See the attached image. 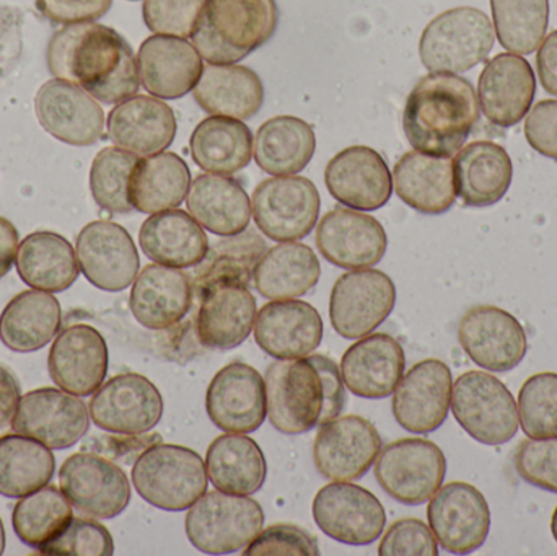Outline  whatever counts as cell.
<instances>
[{"mask_svg": "<svg viewBox=\"0 0 557 556\" xmlns=\"http://www.w3.org/2000/svg\"><path fill=\"white\" fill-rule=\"evenodd\" d=\"M46 58L55 78L78 85L101 103L117 104L139 91L133 48L116 29L101 23H74L58 29Z\"/></svg>", "mask_w": 557, "mask_h": 556, "instance_id": "obj_1", "label": "cell"}, {"mask_svg": "<svg viewBox=\"0 0 557 556\" xmlns=\"http://www.w3.org/2000/svg\"><path fill=\"white\" fill-rule=\"evenodd\" d=\"M268 418L284 434H301L339 417L346 405L341 369L323 355L277 359L267 372Z\"/></svg>", "mask_w": 557, "mask_h": 556, "instance_id": "obj_2", "label": "cell"}, {"mask_svg": "<svg viewBox=\"0 0 557 556\" xmlns=\"http://www.w3.org/2000/svg\"><path fill=\"white\" fill-rule=\"evenodd\" d=\"M480 121V101L471 82L457 74L432 72L406 100L403 127L419 152L450 157L463 147Z\"/></svg>", "mask_w": 557, "mask_h": 556, "instance_id": "obj_3", "label": "cell"}, {"mask_svg": "<svg viewBox=\"0 0 557 556\" xmlns=\"http://www.w3.org/2000/svg\"><path fill=\"white\" fill-rule=\"evenodd\" d=\"M277 25L276 0H206L191 42L208 64H235L267 45Z\"/></svg>", "mask_w": 557, "mask_h": 556, "instance_id": "obj_4", "label": "cell"}, {"mask_svg": "<svg viewBox=\"0 0 557 556\" xmlns=\"http://www.w3.org/2000/svg\"><path fill=\"white\" fill-rule=\"evenodd\" d=\"M208 472L201 456L176 444H157L140 454L133 483L140 498L162 511L191 508L208 492Z\"/></svg>", "mask_w": 557, "mask_h": 556, "instance_id": "obj_5", "label": "cell"}, {"mask_svg": "<svg viewBox=\"0 0 557 556\" xmlns=\"http://www.w3.org/2000/svg\"><path fill=\"white\" fill-rule=\"evenodd\" d=\"M494 48V26L483 10L457 7L435 16L419 41L428 71L461 74L486 61Z\"/></svg>", "mask_w": 557, "mask_h": 556, "instance_id": "obj_6", "label": "cell"}, {"mask_svg": "<svg viewBox=\"0 0 557 556\" xmlns=\"http://www.w3.org/2000/svg\"><path fill=\"white\" fill-rule=\"evenodd\" d=\"M264 526L260 503L245 495L205 493L186 515V535L196 551L228 555L247 547Z\"/></svg>", "mask_w": 557, "mask_h": 556, "instance_id": "obj_7", "label": "cell"}, {"mask_svg": "<svg viewBox=\"0 0 557 556\" xmlns=\"http://www.w3.org/2000/svg\"><path fill=\"white\" fill-rule=\"evenodd\" d=\"M450 408L458 424L484 446H503L519 431L516 398L487 372L461 374L451 387Z\"/></svg>", "mask_w": 557, "mask_h": 556, "instance_id": "obj_8", "label": "cell"}, {"mask_svg": "<svg viewBox=\"0 0 557 556\" xmlns=\"http://www.w3.org/2000/svg\"><path fill=\"white\" fill-rule=\"evenodd\" d=\"M447 460L437 444L406 437L380 449L375 479L386 495L406 506L428 503L441 489Z\"/></svg>", "mask_w": 557, "mask_h": 556, "instance_id": "obj_9", "label": "cell"}, {"mask_svg": "<svg viewBox=\"0 0 557 556\" xmlns=\"http://www.w3.org/2000/svg\"><path fill=\"white\" fill-rule=\"evenodd\" d=\"M320 193L304 176H274L257 186L251 212L258 228L274 242L307 237L320 215Z\"/></svg>", "mask_w": 557, "mask_h": 556, "instance_id": "obj_10", "label": "cell"}, {"mask_svg": "<svg viewBox=\"0 0 557 556\" xmlns=\"http://www.w3.org/2000/svg\"><path fill=\"white\" fill-rule=\"evenodd\" d=\"M395 304L396 287L388 274L370 268L349 271L331 291V325L343 338H363L388 319Z\"/></svg>", "mask_w": 557, "mask_h": 556, "instance_id": "obj_11", "label": "cell"}, {"mask_svg": "<svg viewBox=\"0 0 557 556\" xmlns=\"http://www.w3.org/2000/svg\"><path fill=\"white\" fill-rule=\"evenodd\" d=\"M429 528L444 551L468 555L483 547L491 531V509L476 486L451 482L441 486L428 508Z\"/></svg>", "mask_w": 557, "mask_h": 556, "instance_id": "obj_12", "label": "cell"}, {"mask_svg": "<svg viewBox=\"0 0 557 556\" xmlns=\"http://www.w3.org/2000/svg\"><path fill=\"white\" fill-rule=\"evenodd\" d=\"M313 519L323 534L341 544H373L386 526L385 509L373 493L354 483L323 486L313 499Z\"/></svg>", "mask_w": 557, "mask_h": 556, "instance_id": "obj_13", "label": "cell"}, {"mask_svg": "<svg viewBox=\"0 0 557 556\" xmlns=\"http://www.w3.org/2000/svg\"><path fill=\"white\" fill-rule=\"evenodd\" d=\"M163 417L159 388L140 374L114 375L90 400V418L100 430L120 436L149 433Z\"/></svg>", "mask_w": 557, "mask_h": 556, "instance_id": "obj_14", "label": "cell"}, {"mask_svg": "<svg viewBox=\"0 0 557 556\" xmlns=\"http://www.w3.org/2000/svg\"><path fill=\"white\" fill-rule=\"evenodd\" d=\"M61 492L82 515L113 519L131 503V483L124 470L97 454L67 457L59 470Z\"/></svg>", "mask_w": 557, "mask_h": 556, "instance_id": "obj_15", "label": "cell"}, {"mask_svg": "<svg viewBox=\"0 0 557 556\" xmlns=\"http://www.w3.org/2000/svg\"><path fill=\"white\" fill-rule=\"evenodd\" d=\"M12 430L39 441L49 449L75 446L90 427L87 407L77 395L58 388H38L20 398Z\"/></svg>", "mask_w": 557, "mask_h": 556, "instance_id": "obj_16", "label": "cell"}, {"mask_svg": "<svg viewBox=\"0 0 557 556\" xmlns=\"http://www.w3.org/2000/svg\"><path fill=\"white\" fill-rule=\"evenodd\" d=\"M382 449L379 431L366 418L349 415L321 424L313 444L314 467L324 479H362Z\"/></svg>", "mask_w": 557, "mask_h": 556, "instance_id": "obj_17", "label": "cell"}, {"mask_svg": "<svg viewBox=\"0 0 557 556\" xmlns=\"http://www.w3.org/2000/svg\"><path fill=\"white\" fill-rule=\"evenodd\" d=\"M78 267L88 283L107 293L127 289L139 274V254L129 232L111 221H94L75 242Z\"/></svg>", "mask_w": 557, "mask_h": 556, "instance_id": "obj_18", "label": "cell"}, {"mask_svg": "<svg viewBox=\"0 0 557 556\" xmlns=\"http://www.w3.org/2000/svg\"><path fill=\"white\" fill-rule=\"evenodd\" d=\"M458 342L474 365L493 372L512 371L529 349L522 323L496 306L468 310L458 325Z\"/></svg>", "mask_w": 557, "mask_h": 556, "instance_id": "obj_19", "label": "cell"}, {"mask_svg": "<svg viewBox=\"0 0 557 556\" xmlns=\"http://www.w3.org/2000/svg\"><path fill=\"white\" fill-rule=\"evenodd\" d=\"M35 113L46 133L75 147L97 144L104 133L103 108L88 91L61 78L45 82L36 91Z\"/></svg>", "mask_w": 557, "mask_h": 556, "instance_id": "obj_20", "label": "cell"}, {"mask_svg": "<svg viewBox=\"0 0 557 556\" xmlns=\"http://www.w3.org/2000/svg\"><path fill=\"white\" fill-rule=\"evenodd\" d=\"M206 410L212 423L225 433H253L267 420V382L251 366L232 362L209 384Z\"/></svg>", "mask_w": 557, "mask_h": 556, "instance_id": "obj_21", "label": "cell"}, {"mask_svg": "<svg viewBox=\"0 0 557 556\" xmlns=\"http://www.w3.org/2000/svg\"><path fill=\"white\" fill-rule=\"evenodd\" d=\"M454 379L445 362L425 359L412 366L393 392V417L409 433L429 434L445 423Z\"/></svg>", "mask_w": 557, "mask_h": 556, "instance_id": "obj_22", "label": "cell"}, {"mask_svg": "<svg viewBox=\"0 0 557 556\" xmlns=\"http://www.w3.org/2000/svg\"><path fill=\"white\" fill-rule=\"evenodd\" d=\"M317 247L334 267L366 270L375 267L386 254L385 228L372 215L337 206L317 228Z\"/></svg>", "mask_w": 557, "mask_h": 556, "instance_id": "obj_23", "label": "cell"}, {"mask_svg": "<svg viewBox=\"0 0 557 556\" xmlns=\"http://www.w3.org/2000/svg\"><path fill=\"white\" fill-rule=\"evenodd\" d=\"M327 191L356 211H376L392 198L393 176L385 159L367 146H352L334 156L324 172Z\"/></svg>", "mask_w": 557, "mask_h": 556, "instance_id": "obj_24", "label": "cell"}, {"mask_svg": "<svg viewBox=\"0 0 557 556\" xmlns=\"http://www.w3.org/2000/svg\"><path fill=\"white\" fill-rule=\"evenodd\" d=\"M48 369L62 391L90 397L107 378L108 346L103 335L84 323L62 330L49 351Z\"/></svg>", "mask_w": 557, "mask_h": 556, "instance_id": "obj_25", "label": "cell"}, {"mask_svg": "<svg viewBox=\"0 0 557 556\" xmlns=\"http://www.w3.org/2000/svg\"><path fill=\"white\" fill-rule=\"evenodd\" d=\"M205 59L188 39L153 35L140 45L137 67L143 87L160 100H176L195 90Z\"/></svg>", "mask_w": 557, "mask_h": 556, "instance_id": "obj_26", "label": "cell"}, {"mask_svg": "<svg viewBox=\"0 0 557 556\" xmlns=\"http://www.w3.org/2000/svg\"><path fill=\"white\" fill-rule=\"evenodd\" d=\"M536 77L523 55L500 52L494 55L478 82V101L484 116L499 127L516 126L532 108Z\"/></svg>", "mask_w": 557, "mask_h": 556, "instance_id": "obj_27", "label": "cell"}, {"mask_svg": "<svg viewBox=\"0 0 557 556\" xmlns=\"http://www.w3.org/2000/svg\"><path fill=\"white\" fill-rule=\"evenodd\" d=\"M255 339L273 358H307L321 345L323 320L304 300H273L258 312Z\"/></svg>", "mask_w": 557, "mask_h": 556, "instance_id": "obj_28", "label": "cell"}, {"mask_svg": "<svg viewBox=\"0 0 557 556\" xmlns=\"http://www.w3.org/2000/svg\"><path fill=\"white\" fill-rule=\"evenodd\" d=\"M405 368V349L385 333H373L354 343L344 353L339 366L341 378L349 392L370 400L389 397Z\"/></svg>", "mask_w": 557, "mask_h": 556, "instance_id": "obj_29", "label": "cell"}, {"mask_svg": "<svg viewBox=\"0 0 557 556\" xmlns=\"http://www.w3.org/2000/svg\"><path fill=\"white\" fill-rule=\"evenodd\" d=\"M196 332L202 346L234 349L250 336L257 322V299L247 286L237 283L212 284L201 294Z\"/></svg>", "mask_w": 557, "mask_h": 556, "instance_id": "obj_30", "label": "cell"}, {"mask_svg": "<svg viewBox=\"0 0 557 556\" xmlns=\"http://www.w3.org/2000/svg\"><path fill=\"white\" fill-rule=\"evenodd\" d=\"M193 281L178 268L149 264L131 291V312L149 330H169L178 325L191 309Z\"/></svg>", "mask_w": 557, "mask_h": 556, "instance_id": "obj_31", "label": "cell"}, {"mask_svg": "<svg viewBox=\"0 0 557 556\" xmlns=\"http://www.w3.org/2000/svg\"><path fill=\"white\" fill-rule=\"evenodd\" d=\"M108 137L121 149L136 156H153L172 146L176 137V116L157 97L134 95L111 110Z\"/></svg>", "mask_w": 557, "mask_h": 556, "instance_id": "obj_32", "label": "cell"}, {"mask_svg": "<svg viewBox=\"0 0 557 556\" xmlns=\"http://www.w3.org/2000/svg\"><path fill=\"white\" fill-rule=\"evenodd\" d=\"M392 176L399 199L422 214H444L457 201L450 157L411 150L396 162Z\"/></svg>", "mask_w": 557, "mask_h": 556, "instance_id": "obj_33", "label": "cell"}, {"mask_svg": "<svg viewBox=\"0 0 557 556\" xmlns=\"http://www.w3.org/2000/svg\"><path fill=\"white\" fill-rule=\"evenodd\" d=\"M457 196L470 208L496 205L512 185L513 166L509 153L493 140H476L458 150L454 159Z\"/></svg>", "mask_w": 557, "mask_h": 556, "instance_id": "obj_34", "label": "cell"}, {"mask_svg": "<svg viewBox=\"0 0 557 556\" xmlns=\"http://www.w3.org/2000/svg\"><path fill=\"white\" fill-rule=\"evenodd\" d=\"M139 244L149 260L178 270L198 267L209 250L202 225L180 209L157 212L144 221Z\"/></svg>", "mask_w": 557, "mask_h": 556, "instance_id": "obj_35", "label": "cell"}, {"mask_svg": "<svg viewBox=\"0 0 557 556\" xmlns=\"http://www.w3.org/2000/svg\"><path fill=\"white\" fill-rule=\"evenodd\" d=\"M195 100L212 116L250 120L264 103V87L257 72L237 64L205 65Z\"/></svg>", "mask_w": 557, "mask_h": 556, "instance_id": "obj_36", "label": "cell"}, {"mask_svg": "<svg viewBox=\"0 0 557 556\" xmlns=\"http://www.w3.org/2000/svg\"><path fill=\"white\" fill-rule=\"evenodd\" d=\"M186 206L202 227L221 237L240 234L250 224V198L244 186L227 175H199L189 186Z\"/></svg>", "mask_w": 557, "mask_h": 556, "instance_id": "obj_37", "label": "cell"}, {"mask_svg": "<svg viewBox=\"0 0 557 556\" xmlns=\"http://www.w3.org/2000/svg\"><path fill=\"white\" fill-rule=\"evenodd\" d=\"M15 264L26 286L51 294L64 293L81 274L71 242L48 231L33 232L23 238Z\"/></svg>", "mask_w": 557, "mask_h": 556, "instance_id": "obj_38", "label": "cell"}, {"mask_svg": "<svg viewBox=\"0 0 557 556\" xmlns=\"http://www.w3.org/2000/svg\"><path fill=\"white\" fill-rule=\"evenodd\" d=\"M62 310L51 293L23 291L0 313V342L15 353L45 348L61 330Z\"/></svg>", "mask_w": 557, "mask_h": 556, "instance_id": "obj_39", "label": "cell"}, {"mask_svg": "<svg viewBox=\"0 0 557 556\" xmlns=\"http://www.w3.org/2000/svg\"><path fill=\"white\" fill-rule=\"evenodd\" d=\"M206 472L212 485L221 492L250 496L260 492L267 482V457L251 437L224 434L209 446Z\"/></svg>", "mask_w": 557, "mask_h": 556, "instance_id": "obj_40", "label": "cell"}, {"mask_svg": "<svg viewBox=\"0 0 557 556\" xmlns=\"http://www.w3.org/2000/svg\"><path fill=\"white\" fill-rule=\"evenodd\" d=\"M191 186L188 163L173 152L153 153L140 159L129 180V201L144 214L176 209Z\"/></svg>", "mask_w": 557, "mask_h": 556, "instance_id": "obj_41", "label": "cell"}, {"mask_svg": "<svg viewBox=\"0 0 557 556\" xmlns=\"http://www.w3.org/2000/svg\"><path fill=\"white\" fill-rule=\"evenodd\" d=\"M320 261L308 245L284 242L260 258L253 281L261 296L285 300L310 293L320 281Z\"/></svg>", "mask_w": 557, "mask_h": 556, "instance_id": "obj_42", "label": "cell"}, {"mask_svg": "<svg viewBox=\"0 0 557 556\" xmlns=\"http://www.w3.org/2000/svg\"><path fill=\"white\" fill-rule=\"evenodd\" d=\"M199 169L215 175H234L253 157V134L242 120L211 116L201 121L189 139Z\"/></svg>", "mask_w": 557, "mask_h": 556, "instance_id": "obj_43", "label": "cell"}, {"mask_svg": "<svg viewBox=\"0 0 557 556\" xmlns=\"http://www.w3.org/2000/svg\"><path fill=\"white\" fill-rule=\"evenodd\" d=\"M317 150V136L307 121L295 116H276L258 129L253 156L258 166L274 176L300 173Z\"/></svg>", "mask_w": 557, "mask_h": 556, "instance_id": "obj_44", "label": "cell"}, {"mask_svg": "<svg viewBox=\"0 0 557 556\" xmlns=\"http://www.w3.org/2000/svg\"><path fill=\"white\" fill-rule=\"evenodd\" d=\"M267 248V242L253 228L215 242L209 247L205 260L193 271V289L201 297L212 284L237 283L248 286Z\"/></svg>", "mask_w": 557, "mask_h": 556, "instance_id": "obj_45", "label": "cell"}, {"mask_svg": "<svg viewBox=\"0 0 557 556\" xmlns=\"http://www.w3.org/2000/svg\"><path fill=\"white\" fill-rule=\"evenodd\" d=\"M55 459L49 447L23 434L0 437V495L23 498L49 485Z\"/></svg>", "mask_w": 557, "mask_h": 556, "instance_id": "obj_46", "label": "cell"}, {"mask_svg": "<svg viewBox=\"0 0 557 556\" xmlns=\"http://www.w3.org/2000/svg\"><path fill=\"white\" fill-rule=\"evenodd\" d=\"M72 519L74 512L67 496L55 486L46 485L16 503L12 524L23 544L39 551L61 535Z\"/></svg>", "mask_w": 557, "mask_h": 556, "instance_id": "obj_47", "label": "cell"}, {"mask_svg": "<svg viewBox=\"0 0 557 556\" xmlns=\"http://www.w3.org/2000/svg\"><path fill=\"white\" fill-rule=\"evenodd\" d=\"M500 46L516 54L539 49L549 25V0H491Z\"/></svg>", "mask_w": 557, "mask_h": 556, "instance_id": "obj_48", "label": "cell"}, {"mask_svg": "<svg viewBox=\"0 0 557 556\" xmlns=\"http://www.w3.org/2000/svg\"><path fill=\"white\" fill-rule=\"evenodd\" d=\"M140 157L121 147H104L90 169V191L95 202L111 214H129V180Z\"/></svg>", "mask_w": 557, "mask_h": 556, "instance_id": "obj_49", "label": "cell"}, {"mask_svg": "<svg viewBox=\"0 0 557 556\" xmlns=\"http://www.w3.org/2000/svg\"><path fill=\"white\" fill-rule=\"evenodd\" d=\"M519 423L530 440L557 437V374L540 372L519 392Z\"/></svg>", "mask_w": 557, "mask_h": 556, "instance_id": "obj_50", "label": "cell"}, {"mask_svg": "<svg viewBox=\"0 0 557 556\" xmlns=\"http://www.w3.org/2000/svg\"><path fill=\"white\" fill-rule=\"evenodd\" d=\"M38 552L46 556H111L114 542L100 522L74 518L61 535Z\"/></svg>", "mask_w": 557, "mask_h": 556, "instance_id": "obj_51", "label": "cell"}, {"mask_svg": "<svg viewBox=\"0 0 557 556\" xmlns=\"http://www.w3.org/2000/svg\"><path fill=\"white\" fill-rule=\"evenodd\" d=\"M206 0H144L147 28L156 35L191 38Z\"/></svg>", "mask_w": 557, "mask_h": 556, "instance_id": "obj_52", "label": "cell"}, {"mask_svg": "<svg viewBox=\"0 0 557 556\" xmlns=\"http://www.w3.org/2000/svg\"><path fill=\"white\" fill-rule=\"evenodd\" d=\"M516 470L523 482L557 495V437L523 441L517 449Z\"/></svg>", "mask_w": 557, "mask_h": 556, "instance_id": "obj_53", "label": "cell"}, {"mask_svg": "<svg viewBox=\"0 0 557 556\" xmlns=\"http://www.w3.org/2000/svg\"><path fill=\"white\" fill-rule=\"evenodd\" d=\"M245 556H318V541L307 531L292 524H276L261 531L245 547Z\"/></svg>", "mask_w": 557, "mask_h": 556, "instance_id": "obj_54", "label": "cell"}, {"mask_svg": "<svg viewBox=\"0 0 557 556\" xmlns=\"http://www.w3.org/2000/svg\"><path fill=\"white\" fill-rule=\"evenodd\" d=\"M379 555L437 556V541L424 522L419 519H401V521H396L383 535Z\"/></svg>", "mask_w": 557, "mask_h": 556, "instance_id": "obj_55", "label": "cell"}, {"mask_svg": "<svg viewBox=\"0 0 557 556\" xmlns=\"http://www.w3.org/2000/svg\"><path fill=\"white\" fill-rule=\"evenodd\" d=\"M113 0H36V9L58 25L97 22L107 15Z\"/></svg>", "mask_w": 557, "mask_h": 556, "instance_id": "obj_56", "label": "cell"}, {"mask_svg": "<svg viewBox=\"0 0 557 556\" xmlns=\"http://www.w3.org/2000/svg\"><path fill=\"white\" fill-rule=\"evenodd\" d=\"M525 137L536 152L557 160V100H543L533 107L527 116Z\"/></svg>", "mask_w": 557, "mask_h": 556, "instance_id": "obj_57", "label": "cell"}, {"mask_svg": "<svg viewBox=\"0 0 557 556\" xmlns=\"http://www.w3.org/2000/svg\"><path fill=\"white\" fill-rule=\"evenodd\" d=\"M536 71L543 88L557 97V29L549 33L539 46Z\"/></svg>", "mask_w": 557, "mask_h": 556, "instance_id": "obj_58", "label": "cell"}, {"mask_svg": "<svg viewBox=\"0 0 557 556\" xmlns=\"http://www.w3.org/2000/svg\"><path fill=\"white\" fill-rule=\"evenodd\" d=\"M20 387L9 369L0 366V430L9 427L20 401Z\"/></svg>", "mask_w": 557, "mask_h": 556, "instance_id": "obj_59", "label": "cell"}, {"mask_svg": "<svg viewBox=\"0 0 557 556\" xmlns=\"http://www.w3.org/2000/svg\"><path fill=\"white\" fill-rule=\"evenodd\" d=\"M16 251H18V231L9 219L0 215V280L15 263Z\"/></svg>", "mask_w": 557, "mask_h": 556, "instance_id": "obj_60", "label": "cell"}, {"mask_svg": "<svg viewBox=\"0 0 557 556\" xmlns=\"http://www.w3.org/2000/svg\"><path fill=\"white\" fill-rule=\"evenodd\" d=\"M5 551V529H3L2 519H0V555Z\"/></svg>", "mask_w": 557, "mask_h": 556, "instance_id": "obj_61", "label": "cell"}, {"mask_svg": "<svg viewBox=\"0 0 557 556\" xmlns=\"http://www.w3.org/2000/svg\"><path fill=\"white\" fill-rule=\"evenodd\" d=\"M552 534H553V538H555V541L557 542V508L555 509V512H553Z\"/></svg>", "mask_w": 557, "mask_h": 556, "instance_id": "obj_62", "label": "cell"}]
</instances>
